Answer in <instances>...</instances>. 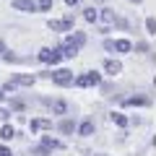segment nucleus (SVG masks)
Masks as SVG:
<instances>
[{
    "instance_id": "9b49d317",
    "label": "nucleus",
    "mask_w": 156,
    "mask_h": 156,
    "mask_svg": "<svg viewBox=\"0 0 156 156\" xmlns=\"http://www.w3.org/2000/svg\"><path fill=\"white\" fill-rule=\"evenodd\" d=\"M130 50H133V44H130L128 39H115V52H120V55H128Z\"/></svg>"
},
{
    "instance_id": "20e7f679",
    "label": "nucleus",
    "mask_w": 156,
    "mask_h": 156,
    "mask_svg": "<svg viewBox=\"0 0 156 156\" xmlns=\"http://www.w3.org/2000/svg\"><path fill=\"white\" fill-rule=\"evenodd\" d=\"M42 104H44L52 115H65V112H68V104L62 99H42Z\"/></svg>"
},
{
    "instance_id": "4be33fe9",
    "label": "nucleus",
    "mask_w": 156,
    "mask_h": 156,
    "mask_svg": "<svg viewBox=\"0 0 156 156\" xmlns=\"http://www.w3.org/2000/svg\"><path fill=\"white\" fill-rule=\"evenodd\" d=\"M146 29L151 37H156V18H146Z\"/></svg>"
},
{
    "instance_id": "2eb2a0df",
    "label": "nucleus",
    "mask_w": 156,
    "mask_h": 156,
    "mask_svg": "<svg viewBox=\"0 0 156 156\" xmlns=\"http://www.w3.org/2000/svg\"><path fill=\"white\" fill-rule=\"evenodd\" d=\"M78 133L83 135V138H89V135L94 133V122H91V120H86V122H81V125H78Z\"/></svg>"
},
{
    "instance_id": "c85d7f7f",
    "label": "nucleus",
    "mask_w": 156,
    "mask_h": 156,
    "mask_svg": "<svg viewBox=\"0 0 156 156\" xmlns=\"http://www.w3.org/2000/svg\"><path fill=\"white\" fill-rule=\"evenodd\" d=\"M130 3H135V5H138V3H143V0H130Z\"/></svg>"
},
{
    "instance_id": "ddd939ff",
    "label": "nucleus",
    "mask_w": 156,
    "mask_h": 156,
    "mask_svg": "<svg viewBox=\"0 0 156 156\" xmlns=\"http://www.w3.org/2000/svg\"><path fill=\"white\" fill-rule=\"evenodd\" d=\"M122 104L125 107H146V104H148V99H146V96H128Z\"/></svg>"
},
{
    "instance_id": "423d86ee",
    "label": "nucleus",
    "mask_w": 156,
    "mask_h": 156,
    "mask_svg": "<svg viewBox=\"0 0 156 156\" xmlns=\"http://www.w3.org/2000/svg\"><path fill=\"white\" fill-rule=\"evenodd\" d=\"M13 8L21 11V13H37L39 11V5L34 3V0H13Z\"/></svg>"
},
{
    "instance_id": "6e6552de",
    "label": "nucleus",
    "mask_w": 156,
    "mask_h": 156,
    "mask_svg": "<svg viewBox=\"0 0 156 156\" xmlns=\"http://www.w3.org/2000/svg\"><path fill=\"white\" fill-rule=\"evenodd\" d=\"M60 52H62V60H70V57H76V55H78V44H73V42H65V44L60 47Z\"/></svg>"
},
{
    "instance_id": "412c9836",
    "label": "nucleus",
    "mask_w": 156,
    "mask_h": 156,
    "mask_svg": "<svg viewBox=\"0 0 156 156\" xmlns=\"http://www.w3.org/2000/svg\"><path fill=\"white\" fill-rule=\"evenodd\" d=\"M37 5H39V11H50L55 5V0H37Z\"/></svg>"
},
{
    "instance_id": "f03ea898",
    "label": "nucleus",
    "mask_w": 156,
    "mask_h": 156,
    "mask_svg": "<svg viewBox=\"0 0 156 156\" xmlns=\"http://www.w3.org/2000/svg\"><path fill=\"white\" fill-rule=\"evenodd\" d=\"M52 81H55L57 86H73V70H68V68H57V70H52Z\"/></svg>"
},
{
    "instance_id": "a878e982",
    "label": "nucleus",
    "mask_w": 156,
    "mask_h": 156,
    "mask_svg": "<svg viewBox=\"0 0 156 156\" xmlns=\"http://www.w3.org/2000/svg\"><path fill=\"white\" fill-rule=\"evenodd\" d=\"M0 156H13V154H11V148H8V146H0Z\"/></svg>"
},
{
    "instance_id": "f8f14e48",
    "label": "nucleus",
    "mask_w": 156,
    "mask_h": 156,
    "mask_svg": "<svg viewBox=\"0 0 156 156\" xmlns=\"http://www.w3.org/2000/svg\"><path fill=\"white\" fill-rule=\"evenodd\" d=\"M16 86H34V76H23V73H18V76L11 78Z\"/></svg>"
},
{
    "instance_id": "f257e3e1",
    "label": "nucleus",
    "mask_w": 156,
    "mask_h": 156,
    "mask_svg": "<svg viewBox=\"0 0 156 156\" xmlns=\"http://www.w3.org/2000/svg\"><path fill=\"white\" fill-rule=\"evenodd\" d=\"M76 86H81V89H89V86H99L101 83V76L96 70H86L81 73V76H76V81H73Z\"/></svg>"
},
{
    "instance_id": "1a4fd4ad",
    "label": "nucleus",
    "mask_w": 156,
    "mask_h": 156,
    "mask_svg": "<svg viewBox=\"0 0 156 156\" xmlns=\"http://www.w3.org/2000/svg\"><path fill=\"white\" fill-rule=\"evenodd\" d=\"M42 146H47L50 151H62V148H65V143H62V140L50 138V135H44V138H42Z\"/></svg>"
},
{
    "instance_id": "5701e85b",
    "label": "nucleus",
    "mask_w": 156,
    "mask_h": 156,
    "mask_svg": "<svg viewBox=\"0 0 156 156\" xmlns=\"http://www.w3.org/2000/svg\"><path fill=\"white\" fill-rule=\"evenodd\" d=\"M0 120H3V122H8V120H11V109H5V107H3V109H0Z\"/></svg>"
},
{
    "instance_id": "dca6fc26",
    "label": "nucleus",
    "mask_w": 156,
    "mask_h": 156,
    "mask_svg": "<svg viewBox=\"0 0 156 156\" xmlns=\"http://www.w3.org/2000/svg\"><path fill=\"white\" fill-rule=\"evenodd\" d=\"M109 120H112L115 125H120V128H125V125H128V117H125L122 112H112V115H109Z\"/></svg>"
},
{
    "instance_id": "6ab92c4d",
    "label": "nucleus",
    "mask_w": 156,
    "mask_h": 156,
    "mask_svg": "<svg viewBox=\"0 0 156 156\" xmlns=\"http://www.w3.org/2000/svg\"><path fill=\"white\" fill-rule=\"evenodd\" d=\"M99 18H104L107 23H115L117 21V13L115 11H99Z\"/></svg>"
},
{
    "instance_id": "b1692460",
    "label": "nucleus",
    "mask_w": 156,
    "mask_h": 156,
    "mask_svg": "<svg viewBox=\"0 0 156 156\" xmlns=\"http://www.w3.org/2000/svg\"><path fill=\"white\" fill-rule=\"evenodd\" d=\"M104 50L107 52H115V39H104Z\"/></svg>"
},
{
    "instance_id": "cd10ccee",
    "label": "nucleus",
    "mask_w": 156,
    "mask_h": 156,
    "mask_svg": "<svg viewBox=\"0 0 156 156\" xmlns=\"http://www.w3.org/2000/svg\"><path fill=\"white\" fill-rule=\"evenodd\" d=\"M65 3L68 5H78V0H65Z\"/></svg>"
},
{
    "instance_id": "bb28decb",
    "label": "nucleus",
    "mask_w": 156,
    "mask_h": 156,
    "mask_svg": "<svg viewBox=\"0 0 156 156\" xmlns=\"http://www.w3.org/2000/svg\"><path fill=\"white\" fill-rule=\"evenodd\" d=\"M3 101H5V91L0 89V104H3Z\"/></svg>"
},
{
    "instance_id": "f3484780",
    "label": "nucleus",
    "mask_w": 156,
    "mask_h": 156,
    "mask_svg": "<svg viewBox=\"0 0 156 156\" xmlns=\"http://www.w3.org/2000/svg\"><path fill=\"white\" fill-rule=\"evenodd\" d=\"M83 18L89 23H96V21H99V11H94V8H83Z\"/></svg>"
},
{
    "instance_id": "393cba45",
    "label": "nucleus",
    "mask_w": 156,
    "mask_h": 156,
    "mask_svg": "<svg viewBox=\"0 0 156 156\" xmlns=\"http://www.w3.org/2000/svg\"><path fill=\"white\" fill-rule=\"evenodd\" d=\"M11 107L13 109H23V101L21 99H11Z\"/></svg>"
},
{
    "instance_id": "4468645a",
    "label": "nucleus",
    "mask_w": 156,
    "mask_h": 156,
    "mask_svg": "<svg viewBox=\"0 0 156 156\" xmlns=\"http://www.w3.org/2000/svg\"><path fill=\"white\" fill-rule=\"evenodd\" d=\"M13 135H16V128L8 125V122H3V128H0V138H3V140H11Z\"/></svg>"
},
{
    "instance_id": "0eeeda50",
    "label": "nucleus",
    "mask_w": 156,
    "mask_h": 156,
    "mask_svg": "<svg viewBox=\"0 0 156 156\" xmlns=\"http://www.w3.org/2000/svg\"><path fill=\"white\" fill-rule=\"evenodd\" d=\"M104 70L109 73V76H120V73H122V65H120V60H104Z\"/></svg>"
},
{
    "instance_id": "aec40b11",
    "label": "nucleus",
    "mask_w": 156,
    "mask_h": 156,
    "mask_svg": "<svg viewBox=\"0 0 156 156\" xmlns=\"http://www.w3.org/2000/svg\"><path fill=\"white\" fill-rule=\"evenodd\" d=\"M60 130H62V133H73V130H76V122H70V120H62V122H60Z\"/></svg>"
},
{
    "instance_id": "9d476101",
    "label": "nucleus",
    "mask_w": 156,
    "mask_h": 156,
    "mask_svg": "<svg viewBox=\"0 0 156 156\" xmlns=\"http://www.w3.org/2000/svg\"><path fill=\"white\" fill-rule=\"evenodd\" d=\"M29 128H31L34 133H37V130H50L52 120H42V117H39V120H31V122H29Z\"/></svg>"
},
{
    "instance_id": "7ed1b4c3",
    "label": "nucleus",
    "mask_w": 156,
    "mask_h": 156,
    "mask_svg": "<svg viewBox=\"0 0 156 156\" xmlns=\"http://www.w3.org/2000/svg\"><path fill=\"white\" fill-rule=\"evenodd\" d=\"M37 57H39L42 62H52V65H57V62L62 60V52H60V47H57V50H50V47H42Z\"/></svg>"
},
{
    "instance_id": "a211bd4d",
    "label": "nucleus",
    "mask_w": 156,
    "mask_h": 156,
    "mask_svg": "<svg viewBox=\"0 0 156 156\" xmlns=\"http://www.w3.org/2000/svg\"><path fill=\"white\" fill-rule=\"evenodd\" d=\"M68 42H73V44H78V47H83V44H86V37H83L81 31H73L70 37H68Z\"/></svg>"
},
{
    "instance_id": "39448f33",
    "label": "nucleus",
    "mask_w": 156,
    "mask_h": 156,
    "mask_svg": "<svg viewBox=\"0 0 156 156\" xmlns=\"http://www.w3.org/2000/svg\"><path fill=\"white\" fill-rule=\"evenodd\" d=\"M47 26H50L52 31H73V16H65L62 21H55V18H52Z\"/></svg>"
}]
</instances>
